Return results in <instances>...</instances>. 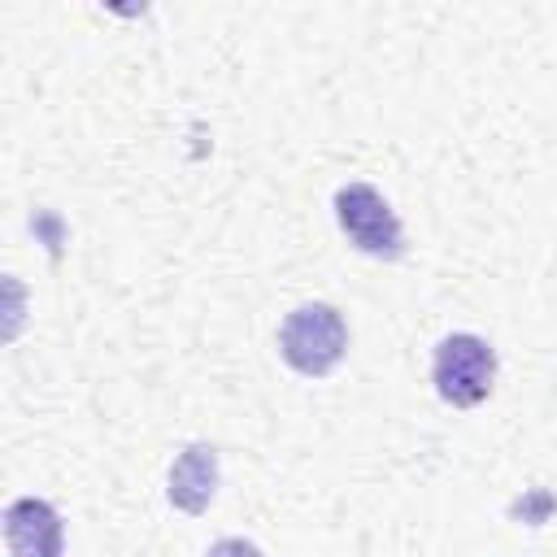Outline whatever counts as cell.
<instances>
[{"mask_svg": "<svg viewBox=\"0 0 557 557\" xmlns=\"http://www.w3.org/2000/svg\"><path fill=\"white\" fill-rule=\"evenodd\" d=\"M431 383H435L440 400L453 409L483 405L492 396V383H496V348L470 331L444 335L435 344V357H431Z\"/></svg>", "mask_w": 557, "mask_h": 557, "instance_id": "cell-2", "label": "cell"}, {"mask_svg": "<svg viewBox=\"0 0 557 557\" xmlns=\"http://www.w3.org/2000/svg\"><path fill=\"white\" fill-rule=\"evenodd\" d=\"M344 352H348V322L326 300L296 305L278 326V357L305 379H326L344 361Z\"/></svg>", "mask_w": 557, "mask_h": 557, "instance_id": "cell-1", "label": "cell"}, {"mask_svg": "<svg viewBox=\"0 0 557 557\" xmlns=\"http://www.w3.org/2000/svg\"><path fill=\"white\" fill-rule=\"evenodd\" d=\"M205 557H265L252 540H244V535H226V540H218V544H209V553Z\"/></svg>", "mask_w": 557, "mask_h": 557, "instance_id": "cell-6", "label": "cell"}, {"mask_svg": "<svg viewBox=\"0 0 557 557\" xmlns=\"http://www.w3.org/2000/svg\"><path fill=\"white\" fill-rule=\"evenodd\" d=\"M170 505L183 509V513H205L218 496V448L196 440L187 444L174 466H170V487H165Z\"/></svg>", "mask_w": 557, "mask_h": 557, "instance_id": "cell-5", "label": "cell"}, {"mask_svg": "<svg viewBox=\"0 0 557 557\" xmlns=\"http://www.w3.org/2000/svg\"><path fill=\"white\" fill-rule=\"evenodd\" d=\"M335 222H339L344 239L366 257L396 261L405 252V226L392 213V205L383 200V191L370 183H344L335 191Z\"/></svg>", "mask_w": 557, "mask_h": 557, "instance_id": "cell-3", "label": "cell"}, {"mask_svg": "<svg viewBox=\"0 0 557 557\" xmlns=\"http://www.w3.org/2000/svg\"><path fill=\"white\" fill-rule=\"evenodd\" d=\"M4 548L9 557H65V522L52 500L17 496L4 505Z\"/></svg>", "mask_w": 557, "mask_h": 557, "instance_id": "cell-4", "label": "cell"}]
</instances>
